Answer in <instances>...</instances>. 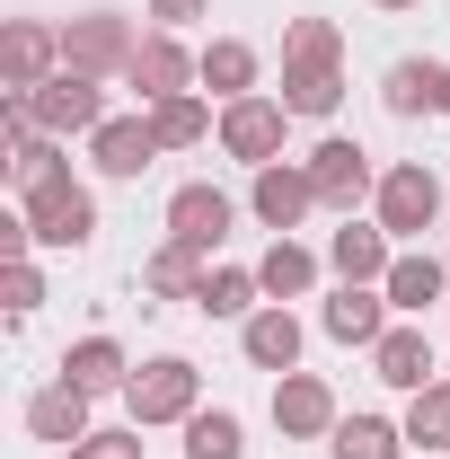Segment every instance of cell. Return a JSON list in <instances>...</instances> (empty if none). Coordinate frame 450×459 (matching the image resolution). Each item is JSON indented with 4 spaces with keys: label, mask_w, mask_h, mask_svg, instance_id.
Segmentation results:
<instances>
[{
    "label": "cell",
    "mask_w": 450,
    "mask_h": 459,
    "mask_svg": "<svg viewBox=\"0 0 450 459\" xmlns=\"http://www.w3.org/2000/svg\"><path fill=\"white\" fill-rule=\"evenodd\" d=\"M327 265H336L344 283H389V265H397V256H389V230H380V221H371V230L344 221L336 238H327Z\"/></svg>",
    "instance_id": "13"
},
{
    "label": "cell",
    "mask_w": 450,
    "mask_h": 459,
    "mask_svg": "<svg viewBox=\"0 0 450 459\" xmlns=\"http://www.w3.org/2000/svg\"><path fill=\"white\" fill-rule=\"evenodd\" d=\"M442 283H450V265H433V256H397L380 291H389L397 309H424V300H442Z\"/></svg>",
    "instance_id": "28"
},
{
    "label": "cell",
    "mask_w": 450,
    "mask_h": 459,
    "mask_svg": "<svg viewBox=\"0 0 450 459\" xmlns=\"http://www.w3.org/2000/svg\"><path fill=\"white\" fill-rule=\"evenodd\" d=\"M89 160L107 177H142L151 160H160V133H151V115H115V124H98L89 133Z\"/></svg>",
    "instance_id": "9"
},
{
    "label": "cell",
    "mask_w": 450,
    "mask_h": 459,
    "mask_svg": "<svg viewBox=\"0 0 450 459\" xmlns=\"http://www.w3.org/2000/svg\"><path fill=\"white\" fill-rule=\"evenodd\" d=\"M336 98H344L336 62H291V71H282V107L291 115H336Z\"/></svg>",
    "instance_id": "20"
},
{
    "label": "cell",
    "mask_w": 450,
    "mask_h": 459,
    "mask_svg": "<svg viewBox=\"0 0 450 459\" xmlns=\"http://www.w3.org/2000/svg\"><path fill=\"white\" fill-rule=\"evenodd\" d=\"M371 371L389 389H433V344H424V327H389V336L371 344Z\"/></svg>",
    "instance_id": "16"
},
{
    "label": "cell",
    "mask_w": 450,
    "mask_h": 459,
    "mask_svg": "<svg viewBox=\"0 0 450 459\" xmlns=\"http://www.w3.org/2000/svg\"><path fill=\"white\" fill-rule=\"evenodd\" d=\"M27 433H36V442H62V451L89 442V389H80V380L36 389V398H27Z\"/></svg>",
    "instance_id": "10"
},
{
    "label": "cell",
    "mask_w": 450,
    "mask_h": 459,
    "mask_svg": "<svg viewBox=\"0 0 450 459\" xmlns=\"http://www.w3.org/2000/svg\"><path fill=\"white\" fill-rule=\"evenodd\" d=\"M142 283L160 291V300H195L203 291V247H186V238H169L151 265H142Z\"/></svg>",
    "instance_id": "21"
},
{
    "label": "cell",
    "mask_w": 450,
    "mask_h": 459,
    "mask_svg": "<svg viewBox=\"0 0 450 459\" xmlns=\"http://www.w3.org/2000/svg\"><path fill=\"white\" fill-rule=\"evenodd\" d=\"M442 115H450V71H442Z\"/></svg>",
    "instance_id": "35"
},
{
    "label": "cell",
    "mask_w": 450,
    "mask_h": 459,
    "mask_svg": "<svg viewBox=\"0 0 450 459\" xmlns=\"http://www.w3.org/2000/svg\"><path fill=\"white\" fill-rule=\"evenodd\" d=\"M282 62H336V27L327 18H291L282 27Z\"/></svg>",
    "instance_id": "31"
},
{
    "label": "cell",
    "mask_w": 450,
    "mask_h": 459,
    "mask_svg": "<svg viewBox=\"0 0 450 459\" xmlns=\"http://www.w3.org/2000/svg\"><path fill=\"white\" fill-rule=\"evenodd\" d=\"M282 124H291V107H274V98H229V107H221V151L247 160V169H274Z\"/></svg>",
    "instance_id": "4"
},
{
    "label": "cell",
    "mask_w": 450,
    "mask_h": 459,
    "mask_svg": "<svg viewBox=\"0 0 450 459\" xmlns=\"http://www.w3.org/2000/svg\"><path fill=\"white\" fill-rule=\"evenodd\" d=\"M433 212H442V177L424 169V160H397L380 177V230L415 238V230H433Z\"/></svg>",
    "instance_id": "5"
},
{
    "label": "cell",
    "mask_w": 450,
    "mask_h": 459,
    "mask_svg": "<svg viewBox=\"0 0 450 459\" xmlns=\"http://www.w3.org/2000/svg\"><path fill=\"white\" fill-rule=\"evenodd\" d=\"M238 451H247L238 415H221V406H195L186 415V459H238Z\"/></svg>",
    "instance_id": "24"
},
{
    "label": "cell",
    "mask_w": 450,
    "mask_h": 459,
    "mask_svg": "<svg viewBox=\"0 0 450 459\" xmlns=\"http://www.w3.org/2000/svg\"><path fill=\"white\" fill-rule=\"evenodd\" d=\"M256 274H238V265H212V274H203V291H195V309H212V318H256V309H247V300H256Z\"/></svg>",
    "instance_id": "29"
},
{
    "label": "cell",
    "mask_w": 450,
    "mask_h": 459,
    "mask_svg": "<svg viewBox=\"0 0 450 459\" xmlns=\"http://www.w3.org/2000/svg\"><path fill=\"white\" fill-rule=\"evenodd\" d=\"M54 71H62V27H45V18H18V27L0 36V89H9V98L45 89Z\"/></svg>",
    "instance_id": "3"
},
{
    "label": "cell",
    "mask_w": 450,
    "mask_h": 459,
    "mask_svg": "<svg viewBox=\"0 0 450 459\" xmlns=\"http://www.w3.org/2000/svg\"><path fill=\"white\" fill-rule=\"evenodd\" d=\"M380 98H389V115H424V107H442V71L433 62H389Z\"/></svg>",
    "instance_id": "23"
},
{
    "label": "cell",
    "mask_w": 450,
    "mask_h": 459,
    "mask_svg": "<svg viewBox=\"0 0 450 459\" xmlns=\"http://www.w3.org/2000/svg\"><path fill=\"white\" fill-rule=\"evenodd\" d=\"M380 300H389V291H371V283H344L336 300H327V336H336V344H380V336H389Z\"/></svg>",
    "instance_id": "17"
},
{
    "label": "cell",
    "mask_w": 450,
    "mask_h": 459,
    "mask_svg": "<svg viewBox=\"0 0 450 459\" xmlns=\"http://www.w3.org/2000/svg\"><path fill=\"white\" fill-rule=\"evenodd\" d=\"M71 459H142V424L133 433H89V442H71Z\"/></svg>",
    "instance_id": "32"
},
{
    "label": "cell",
    "mask_w": 450,
    "mask_h": 459,
    "mask_svg": "<svg viewBox=\"0 0 450 459\" xmlns=\"http://www.w3.org/2000/svg\"><path fill=\"white\" fill-rule=\"evenodd\" d=\"M62 380H80L89 398L124 389V380H133V371H124V344H115V336H89V344H71V353H62Z\"/></svg>",
    "instance_id": "19"
},
{
    "label": "cell",
    "mask_w": 450,
    "mask_h": 459,
    "mask_svg": "<svg viewBox=\"0 0 450 459\" xmlns=\"http://www.w3.org/2000/svg\"><path fill=\"white\" fill-rule=\"evenodd\" d=\"M256 283L274 291V300H300V291L318 283V256H309L300 238H274V247H265V265H256Z\"/></svg>",
    "instance_id": "22"
},
{
    "label": "cell",
    "mask_w": 450,
    "mask_h": 459,
    "mask_svg": "<svg viewBox=\"0 0 450 459\" xmlns=\"http://www.w3.org/2000/svg\"><path fill=\"white\" fill-rule=\"evenodd\" d=\"M151 18H169V27H186V18H212V0H151Z\"/></svg>",
    "instance_id": "34"
},
{
    "label": "cell",
    "mask_w": 450,
    "mask_h": 459,
    "mask_svg": "<svg viewBox=\"0 0 450 459\" xmlns=\"http://www.w3.org/2000/svg\"><path fill=\"white\" fill-rule=\"evenodd\" d=\"M133 54H142V36H133V18H115V9H89V18L62 27V71H80V80H124Z\"/></svg>",
    "instance_id": "1"
},
{
    "label": "cell",
    "mask_w": 450,
    "mask_h": 459,
    "mask_svg": "<svg viewBox=\"0 0 450 459\" xmlns=\"http://www.w3.org/2000/svg\"><path fill=\"white\" fill-rule=\"evenodd\" d=\"M247 204H256V221L282 238V230L318 204V186H309V169H282V160H274V169H256V195H247Z\"/></svg>",
    "instance_id": "12"
},
{
    "label": "cell",
    "mask_w": 450,
    "mask_h": 459,
    "mask_svg": "<svg viewBox=\"0 0 450 459\" xmlns=\"http://www.w3.org/2000/svg\"><path fill=\"white\" fill-rule=\"evenodd\" d=\"M309 186H318L327 212H353L362 186H371V151H362V142H318V151H309Z\"/></svg>",
    "instance_id": "8"
},
{
    "label": "cell",
    "mask_w": 450,
    "mask_h": 459,
    "mask_svg": "<svg viewBox=\"0 0 450 459\" xmlns=\"http://www.w3.org/2000/svg\"><path fill=\"white\" fill-rule=\"evenodd\" d=\"M124 80H133V89L160 107V98H186L195 62H186V45H177V36H142V54H133V71H124Z\"/></svg>",
    "instance_id": "15"
},
{
    "label": "cell",
    "mask_w": 450,
    "mask_h": 459,
    "mask_svg": "<svg viewBox=\"0 0 450 459\" xmlns=\"http://www.w3.org/2000/svg\"><path fill=\"white\" fill-rule=\"evenodd\" d=\"M195 80H203V89H221V98H247V80H256V54H247L238 36H221V45H203Z\"/></svg>",
    "instance_id": "26"
},
{
    "label": "cell",
    "mask_w": 450,
    "mask_h": 459,
    "mask_svg": "<svg viewBox=\"0 0 450 459\" xmlns=\"http://www.w3.org/2000/svg\"><path fill=\"white\" fill-rule=\"evenodd\" d=\"M169 238H186V247H221V238H229V195H221V186H177V195H169Z\"/></svg>",
    "instance_id": "11"
},
{
    "label": "cell",
    "mask_w": 450,
    "mask_h": 459,
    "mask_svg": "<svg viewBox=\"0 0 450 459\" xmlns=\"http://www.w3.org/2000/svg\"><path fill=\"white\" fill-rule=\"evenodd\" d=\"M238 344H247L256 371H291V362H300V318H291V309H256Z\"/></svg>",
    "instance_id": "18"
},
{
    "label": "cell",
    "mask_w": 450,
    "mask_h": 459,
    "mask_svg": "<svg viewBox=\"0 0 450 459\" xmlns=\"http://www.w3.org/2000/svg\"><path fill=\"white\" fill-rule=\"evenodd\" d=\"M274 424H282V433H336V389H327V380H309V371H282Z\"/></svg>",
    "instance_id": "14"
},
{
    "label": "cell",
    "mask_w": 450,
    "mask_h": 459,
    "mask_svg": "<svg viewBox=\"0 0 450 459\" xmlns=\"http://www.w3.org/2000/svg\"><path fill=\"white\" fill-rule=\"evenodd\" d=\"M27 115H36L45 133H98V124H107V98H98V80L54 71L45 89H27Z\"/></svg>",
    "instance_id": "6"
},
{
    "label": "cell",
    "mask_w": 450,
    "mask_h": 459,
    "mask_svg": "<svg viewBox=\"0 0 450 459\" xmlns=\"http://www.w3.org/2000/svg\"><path fill=\"white\" fill-rule=\"evenodd\" d=\"M151 133H160V151H195V142L212 133V115H203V98L186 89V98H160V107H151Z\"/></svg>",
    "instance_id": "25"
},
{
    "label": "cell",
    "mask_w": 450,
    "mask_h": 459,
    "mask_svg": "<svg viewBox=\"0 0 450 459\" xmlns=\"http://www.w3.org/2000/svg\"><path fill=\"white\" fill-rule=\"evenodd\" d=\"M380 9H415V0H380Z\"/></svg>",
    "instance_id": "36"
},
{
    "label": "cell",
    "mask_w": 450,
    "mask_h": 459,
    "mask_svg": "<svg viewBox=\"0 0 450 459\" xmlns=\"http://www.w3.org/2000/svg\"><path fill=\"white\" fill-rule=\"evenodd\" d=\"M124 406H133V424H186L195 415V362H177V353L142 362L124 380Z\"/></svg>",
    "instance_id": "2"
},
{
    "label": "cell",
    "mask_w": 450,
    "mask_h": 459,
    "mask_svg": "<svg viewBox=\"0 0 450 459\" xmlns=\"http://www.w3.org/2000/svg\"><path fill=\"white\" fill-rule=\"evenodd\" d=\"M27 221H36L45 247H80V238L98 230V204H89V186L54 177V186H36V195H27Z\"/></svg>",
    "instance_id": "7"
},
{
    "label": "cell",
    "mask_w": 450,
    "mask_h": 459,
    "mask_svg": "<svg viewBox=\"0 0 450 459\" xmlns=\"http://www.w3.org/2000/svg\"><path fill=\"white\" fill-rule=\"evenodd\" d=\"M406 442H424V451H450V380L415 389V406H406Z\"/></svg>",
    "instance_id": "30"
},
{
    "label": "cell",
    "mask_w": 450,
    "mask_h": 459,
    "mask_svg": "<svg viewBox=\"0 0 450 459\" xmlns=\"http://www.w3.org/2000/svg\"><path fill=\"white\" fill-rule=\"evenodd\" d=\"M406 451V424H380V415H344L336 424V459H397Z\"/></svg>",
    "instance_id": "27"
},
{
    "label": "cell",
    "mask_w": 450,
    "mask_h": 459,
    "mask_svg": "<svg viewBox=\"0 0 450 459\" xmlns=\"http://www.w3.org/2000/svg\"><path fill=\"white\" fill-rule=\"evenodd\" d=\"M9 309H18V318H27V309H36V300H45V274H36V265H9Z\"/></svg>",
    "instance_id": "33"
}]
</instances>
